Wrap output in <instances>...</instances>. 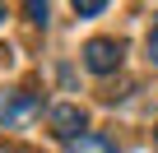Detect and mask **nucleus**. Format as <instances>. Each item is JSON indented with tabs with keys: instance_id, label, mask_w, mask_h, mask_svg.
<instances>
[{
	"instance_id": "4",
	"label": "nucleus",
	"mask_w": 158,
	"mask_h": 153,
	"mask_svg": "<svg viewBox=\"0 0 158 153\" xmlns=\"http://www.w3.org/2000/svg\"><path fill=\"white\" fill-rule=\"evenodd\" d=\"M65 153H116V144L107 135H79V139L65 144Z\"/></svg>"
},
{
	"instance_id": "3",
	"label": "nucleus",
	"mask_w": 158,
	"mask_h": 153,
	"mask_svg": "<svg viewBox=\"0 0 158 153\" xmlns=\"http://www.w3.org/2000/svg\"><path fill=\"white\" fill-rule=\"evenodd\" d=\"M84 107H74V102H60V107H51V135H60V139H79L84 135Z\"/></svg>"
},
{
	"instance_id": "9",
	"label": "nucleus",
	"mask_w": 158,
	"mask_h": 153,
	"mask_svg": "<svg viewBox=\"0 0 158 153\" xmlns=\"http://www.w3.org/2000/svg\"><path fill=\"white\" fill-rule=\"evenodd\" d=\"M153 139H158V130H153Z\"/></svg>"
},
{
	"instance_id": "2",
	"label": "nucleus",
	"mask_w": 158,
	"mask_h": 153,
	"mask_svg": "<svg viewBox=\"0 0 158 153\" xmlns=\"http://www.w3.org/2000/svg\"><path fill=\"white\" fill-rule=\"evenodd\" d=\"M37 111H42V98H33V93H0V121L5 125H23Z\"/></svg>"
},
{
	"instance_id": "5",
	"label": "nucleus",
	"mask_w": 158,
	"mask_h": 153,
	"mask_svg": "<svg viewBox=\"0 0 158 153\" xmlns=\"http://www.w3.org/2000/svg\"><path fill=\"white\" fill-rule=\"evenodd\" d=\"M107 5L102 0H74V14H84V19H93V14H102Z\"/></svg>"
},
{
	"instance_id": "1",
	"label": "nucleus",
	"mask_w": 158,
	"mask_h": 153,
	"mask_svg": "<svg viewBox=\"0 0 158 153\" xmlns=\"http://www.w3.org/2000/svg\"><path fill=\"white\" fill-rule=\"evenodd\" d=\"M121 56H126V46H121L116 37H93V42H84V65H89L93 74H112V70L121 65Z\"/></svg>"
},
{
	"instance_id": "7",
	"label": "nucleus",
	"mask_w": 158,
	"mask_h": 153,
	"mask_svg": "<svg viewBox=\"0 0 158 153\" xmlns=\"http://www.w3.org/2000/svg\"><path fill=\"white\" fill-rule=\"evenodd\" d=\"M149 60H153V65H158V28H153V33H149Z\"/></svg>"
},
{
	"instance_id": "8",
	"label": "nucleus",
	"mask_w": 158,
	"mask_h": 153,
	"mask_svg": "<svg viewBox=\"0 0 158 153\" xmlns=\"http://www.w3.org/2000/svg\"><path fill=\"white\" fill-rule=\"evenodd\" d=\"M0 19H5V5H0Z\"/></svg>"
},
{
	"instance_id": "6",
	"label": "nucleus",
	"mask_w": 158,
	"mask_h": 153,
	"mask_svg": "<svg viewBox=\"0 0 158 153\" xmlns=\"http://www.w3.org/2000/svg\"><path fill=\"white\" fill-rule=\"evenodd\" d=\"M28 14H33V19H37V23H47V14H51V10H47V5H42V0H33V5H28Z\"/></svg>"
}]
</instances>
